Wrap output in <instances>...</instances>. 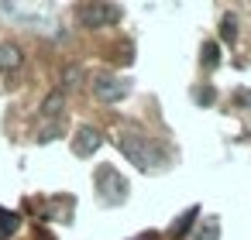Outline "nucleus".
I'll use <instances>...</instances> for the list:
<instances>
[{
    "label": "nucleus",
    "instance_id": "nucleus-6",
    "mask_svg": "<svg viewBox=\"0 0 251 240\" xmlns=\"http://www.w3.org/2000/svg\"><path fill=\"white\" fill-rule=\"evenodd\" d=\"M200 213H203L200 206H189V209H182V213L172 219V226H169V240H182V237L193 230V223L200 219Z\"/></svg>",
    "mask_w": 251,
    "mask_h": 240
},
{
    "label": "nucleus",
    "instance_id": "nucleus-4",
    "mask_svg": "<svg viewBox=\"0 0 251 240\" xmlns=\"http://www.w3.org/2000/svg\"><path fill=\"white\" fill-rule=\"evenodd\" d=\"M93 96H97L100 103H117V100L127 96V83L110 79V76H97V79H93Z\"/></svg>",
    "mask_w": 251,
    "mask_h": 240
},
{
    "label": "nucleus",
    "instance_id": "nucleus-2",
    "mask_svg": "<svg viewBox=\"0 0 251 240\" xmlns=\"http://www.w3.org/2000/svg\"><path fill=\"white\" fill-rule=\"evenodd\" d=\"M124 18V11L121 7H114V4H103V0H93V4H79L76 7V21L83 24V28H110V24H117Z\"/></svg>",
    "mask_w": 251,
    "mask_h": 240
},
{
    "label": "nucleus",
    "instance_id": "nucleus-8",
    "mask_svg": "<svg viewBox=\"0 0 251 240\" xmlns=\"http://www.w3.org/2000/svg\"><path fill=\"white\" fill-rule=\"evenodd\" d=\"M62 110H66V93H62V89L49 93V96H45V103H42V117H45V120H59V117H62Z\"/></svg>",
    "mask_w": 251,
    "mask_h": 240
},
{
    "label": "nucleus",
    "instance_id": "nucleus-13",
    "mask_svg": "<svg viewBox=\"0 0 251 240\" xmlns=\"http://www.w3.org/2000/svg\"><path fill=\"white\" fill-rule=\"evenodd\" d=\"M189 96H193L196 107H213V103H217V89H213V86H193Z\"/></svg>",
    "mask_w": 251,
    "mask_h": 240
},
{
    "label": "nucleus",
    "instance_id": "nucleus-10",
    "mask_svg": "<svg viewBox=\"0 0 251 240\" xmlns=\"http://www.w3.org/2000/svg\"><path fill=\"white\" fill-rule=\"evenodd\" d=\"M200 65H203V69H217V65H220V45H217V42H203V48H200Z\"/></svg>",
    "mask_w": 251,
    "mask_h": 240
},
{
    "label": "nucleus",
    "instance_id": "nucleus-1",
    "mask_svg": "<svg viewBox=\"0 0 251 240\" xmlns=\"http://www.w3.org/2000/svg\"><path fill=\"white\" fill-rule=\"evenodd\" d=\"M117 148H121V154H124L134 168H141V172L162 168V161H165V151H158V148H155V137H148L138 124L117 127Z\"/></svg>",
    "mask_w": 251,
    "mask_h": 240
},
{
    "label": "nucleus",
    "instance_id": "nucleus-11",
    "mask_svg": "<svg viewBox=\"0 0 251 240\" xmlns=\"http://www.w3.org/2000/svg\"><path fill=\"white\" fill-rule=\"evenodd\" d=\"M18 226H21V216H18V213L0 209V240H7L11 233H18Z\"/></svg>",
    "mask_w": 251,
    "mask_h": 240
},
{
    "label": "nucleus",
    "instance_id": "nucleus-9",
    "mask_svg": "<svg viewBox=\"0 0 251 240\" xmlns=\"http://www.w3.org/2000/svg\"><path fill=\"white\" fill-rule=\"evenodd\" d=\"M193 240H220V219L217 216H203V223L196 226Z\"/></svg>",
    "mask_w": 251,
    "mask_h": 240
},
{
    "label": "nucleus",
    "instance_id": "nucleus-14",
    "mask_svg": "<svg viewBox=\"0 0 251 240\" xmlns=\"http://www.w3.org/2000/svg\"><path fill=\"white\" fill-rule=\"evenodd\" d=\"M79 79H83V69H79V65H69V69L62 72V93L73 89V86H79Z\"/></svg>",
    "mask_w": 251,
    "mask_h": 240
},
{
    "label": "nucleus",
    "instance_id": "nucleus-3",
    "mask_svg": "<svg viewBox=\"0 0 251 240\" xmlns=\"http://www.w3.org/2000/svg\"><path fill=\"white\" fill-rule=\"evenodd\" d=\"M97 189H100V199L107 202V206H121L124 199H127V178L114 168V165H100L97 168Z\"/></svg>",
    "mask_w": 251,
    "mask_h": 240
},
{
    "label": "nucleus",
    "instance_id": "nucleus-12",
    "mask_svg": "<svg viewBox=\"0 0 251 240\" xmlns=\"http://www.w3.org/2000/svg\"><path fill=\"white\" fill-rule=\"evenodd\" d=\"M220 42L224 45H234L237 42V18L234 14H224L220 18Z\"/></svg>",
    "mask_w": 251,
    "mask_h": 240
},
{
    "label": "nucleus",
    "instance_id": "nucleus-7",
    "mask_svg": "<svg viewBox=\"0 0 251 240\" xmlns=\"http://www.w3.org/2000/svg\"><path fill=\"white\" fill-rule=\"evenodd\" d=\"M25 62V52L14 45V42H4L0 45V72H18Z\"/></svg>",
    "mask_w": 251,
    "mask_h": 240
},
{
    "label": "nucleus",
    "instance_id": "nucleus-16",
    "mask_svg": "<svg viewBox=\"0 0 251 240\" xmlns=\"http://www.w3.org/2000/svg\"><path fill=\"white\" fill-rule=\"evenodd\" d=\"M131 240H162L155 230H148V233H138V237H131Z\"/></svg>",
    "mask_w": 251,
    "mask_h": 240
},
{
    "label": "nucleus",
    "instance_id": "nucleus-5",
    "mask_svg": "<svg viewBox=\"0 0 251 240\" xmlns=\"http://www.w3.org/2000/svg\"><path fill=\"white\" fill-rule=\"evenodd\" d=\"M100 144H103V141H100V131L86 124V127H79L76 137H73V154H76V158H93V151H97Z\"/></svg>",
    "mask_w": 251,
    "mask_h": 240
},
{
    "label": "nucleus",
    "instance_id": "nucleus-15",
    "mask_svg": "<svg viewBox=\"0 0 251 240\" xmlns=\"http://www.w3.org/2000/svg\"><path fill=\"white\" fill-rule=\"evenodd\" d=\"M234 103H237V107H251V93H248V89H237V93H234Z\"/></svg>",
    "mask_w": 251,
    "mask_h": 240
}]
</instances>
